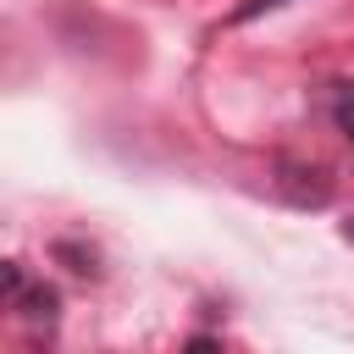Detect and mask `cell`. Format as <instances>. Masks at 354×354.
Returning <instances> with one entry per match:
<instances>
[{"mask_svg":"<svg viewBox=\"0 0 354 354\" xmlns=\"http://www.w3.org/2000/svg\"><path fill=\"white\" fill-rule=\"evenodd\" d=\"M17 310H22V321H28V326H55L61 293H55V288H44V282H33V288H22V293H17Z\"/></svg>","mask_w":354,"mask_h":354,"instance_id":"cell-2","label":"cell"},{"mask_svg":"<svg viewBox=\"0 0 354 354\" xmlns=\"http://www.w3.org/2000/svg\"><path fill=\"white\" fill-rule=\"evenodd\" d=\"M332 122H337V133L354 144V83H348V88H337V100H332Z\"/></svg>","mask_w":354,"mask_h":354,"instance_id":"cell-3","label":"cell"},{"mask_svg":"<svg viewBox=\"0 0 354 354\" xmlns=\"http://www.w3.org/2000/svg\"><path fill=\"white\" fill-rule=\"evenodd\" d=\"M343 238H348V243H354V216H348V221H343Z\"/></svg>","mask_w":354,"mask_h":354,"instance_id":"cell-7","label":"cell"},{"mask_svg":"<svg viewBox=\"0 0 354 354\" xmlns=\"http://www.w3.org/2000/svg\"><path fill=\"white\" fill-rule=\"evenodd\" d=\"M0 288H6V299H11V304H17V293L28 288V277H22V266H17V260H6V266H0Z\"/></svg>","mask_w":354,"mask_h":354,"instance_id":"cell-5","label":"cell"},{"mask_svg":"<svg viewBox=\"0 0 354 354\" xmlns=\"http://www.w3.org/2000/svg\"><path fill=\"white\" fill-rule=\"evenodd\" d=\"M55 260H72L77 277H94V271H100V266H94V249H77V243H55Z\"/></svg>","mask_w":354,"mask_h":354,"instance_id":"cell-4","label":"cell"},{"mask_svg":"<svg viewBox=\"0 0 354 354\" xmlns=\"http://www.w3.org/2000/svg\"><path fill=\"white\" fill-rule=\"evenodd\" d=\"M288 0H243L238 11H232V22H254V17H266V11H282Z\"/></svg>","mask_w":354,"mask_h":354,"instance_id":"cell-6","label":"cell"},{"mask_svg":"<svg viewBox=\"0 0 354 354\" xmlns=\"http://www.w3.org/2000/svg\"><path fill=\"white\" fill-rule=\"evenodd\" d=\"M277 194L288 205H326L332 199V183L321 166H299V160H282L277 166Z\"/></svg>","mask_w":354,"mask_h":354,"instance_id":"cell-1","label":"cell"}]
</instances>
